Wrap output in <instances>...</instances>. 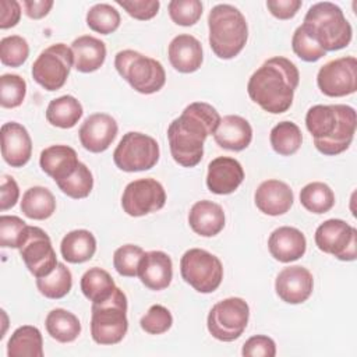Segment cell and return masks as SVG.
Listing matches in <instances>:
<instances>
[{"instance_id": "1", "label": "cell", "mask_w": 357, "mask_h": 357, "mask_svg": "<svg viewBox=\"0 0 357 357\" xmlns=\"http://www.w3.org/2000/svg\"><path fill=\"white\" fill-rule=\"evenodd\" d=\"M220 116L218 110L205 102L190 103L167 128L170 153L184 167L197 166L204 156V142L213 135Z\"/></svg>"}, {"instance_id": "2", "label": "cell", "mask_w": 357, "mask_h": 357, "mask_svg": "<svg viewBox=\"0 0 357 357\" xmlns=\"http://www.w3.org/2000/svg\"><path fill=\"white\" fill-rule=\"evenodd\" d=\"M298 81L300 74L296 64L286 57L275 56L264 61L250 77L247 92L251 100L265 112L280 114L291 106Z\"/></svg>"}, {"instance_id": "3", "label": "cell", "mask_w": 357, "mask_h": 357, "mask_svg": "<svg viewBox=\"0 0 357 357\" xmlns=\"http://www.w3.org/2000/svg\"><path fill=\"white\" fill-rule=\"evenodd\" d=\"M356 110L349 105H315L305 114V127L315 148L328 156L344 152L356 132Z\"/></svg>"}, {"instance_id": "4", "label": "cell", "mask_w": 357, "mask_h": 357, "mask_svg": "<svg viewBox=\"0 0 357 357\" xmlns=\"http://www.w3.org/2000/svg\"><path fill=\"white\" fill-rule=\"evenodd\" d=\"M301 26L325 52L346 47L353 35L351 25L346 20L342 8L331 1H321L311 6Z\"/></svg>"}, {"instance_id": "5", "label": "cell", "mask_w": 357, "mask_h": 357, "mask_svg": "<svg viewBox=\"0 0 357 357\" xmlns=\"http://www.w3.org/2000/svg\"><path fill=\"white\" fill-rule=\"evenodd\" d=\"M209 46L223 60L233 59L245 46L248 26L243 13L230 4L215 6L208 15Z\"/></svg>"}, {"instance_id": "6", "label": "cell", "mask_w": 357, "mask_h": 357, "mask_svg": "<svg viewBox=\"0 0 357 357\" xmlns=\"http://www.w3.org/2000/svg\"><path fill=\"white\" fill-rule=\"evenodd\" d=\"M91 312V336L98 344H116L123 340L128 321L127 297L121 289L114 287L109 298L92 303Z\"/></svg>"}, {"instance_id": "7", "label": "cell", "mask_w": 357, "mask_h": 357, "mask_svg": "<svg viewBox=\"0 0 357 357\" xmlns=\"http://www.w3.org/2000/svg\"><path fill=\"white\" fill-rule=\"evenodd\" d=\"M114 67L131 88L144 95L160 91L166 82V73L160 61L135 50H121L114 57Z\"/></svg>"}, {"instance_id": "8", "label": "cell", "mask_w": 357, "mask_h": 357, "mask_svg": "<svg viewBox=\"0 0 357 357\" xmlns=\"http://www.w3.org/2000/svg\"><path fill=\"white\" fill-rule=\"evenodd\" d=\"M180 272L183 279L199 293L215 291L223 279L220 259L202 248H191L183 254Z\"/></svg>"}, {"instance_id": "9", "label": "cell", "mask_w": 357, "mask_h": 357, "mask_svg": "<svg viewBox=\"0 0 357 357\" xmlns=\"http://www.w3.org/2000/svg\"><path fill=\"white\" fill-rule=\"evenodd\" d=\"M250 307L240 297H229L216 303L206 319L209 333L220 342H233L238 339L247 328Z\"/></svg>"}, {"instance_id": "10", "label": "cell", "mask_w": 357, "mask_h": 357, "mask_svg": "<svg viewBox=\"0 0 357 357\" xmlns=\"http://www.w3.org/2000/svg\"><path fill=\"white\" fill-rule=\"evenodd\" d=\"M116 166L123 172H144L152 169L159 160V145L155 138L130 131L123 135L113 152Z\"/></svg>"}, {"instance_id": "11", "label": "cell", "mask_w": 357, "mask_h": 357, "mask_svg": "<svg viewBox=\"0 0 357 357\" xmlns=\"http://www.w3.org/2000/svg\"><path fill=\"white\" fill-rule=\"evenodd\" d=\"M74 66L71 47L64 43H54L40 52L32 64V78L46 91L60 89Z\"/></svg>"}, {"instance_id": "12", "label": "cell", "mask_w": 357, "mask_h": 357, "mask_svg": "<svg viewBox=\"0 0 357 357\" xmlns=\"http://www.w3.org/2000/svg\"><path fill=\"white\" fill-rule=\"evenodd\" d=\"M314 238L322 252L340 261H354L357 257V230L342 219H328L321 223Z\"/></svg>"}, {"instance_id": "13", "label": "cell", "mask_w": 357, "mask_h": 357, "mask_svg": "<svg viewBox=\"0 0 357 357\" xmlns=\"http://www.w3.org/2000/svg\"><path fill=\"white\" fill-rule=\"evenodd\" d=\"M166 192L163 185L151 177L128 183L121 195L123 211L134 218L156 212L165 206Z\"/></svg>"}, {"instance_id": "14", "label": "cell", "mask_w": 357, "mask_h": 357, "mask_svg": "<svg viewBox=\"0 0 357 357\" xmlns=\"http://www.w3.org/2000/svg\"><path fill=\"white\" fill-rule=\"evenodd\" d=\"M321 92L331 98H340L354 93L357 89V60L344 56L325 63L317 75Z\"/></svg>"}, {"instance_id": "15", "label": "cell", "mask_w": 357, "mask_h": 357, "mask_svg": "<svg viewBox=\"0 0 357 357\" xmlns=\"http://www.w3.org/2000/svg\"><path fill=\"white\" fill-rule=\"evenodd\" d=\"M18 250L25 266L36 279L49 275L59 264L50 237L40 227L29 226L26 238Z\"/></svg>"}, {"instance_id": "16", "label": "cell", "mask_w": 357, "mask_h": 357, "mask_svg": "<svg viewBox=\"0 0 357 357\" xmlns=\"http://www.w3.org/2000/svg\"><path fill=\"white\" fill-rule=\"evenodd\" d=\"M116 120L106 113H93L88 116L79 127L78 137L81 145L93 153L106 151L117 135Z\"/></svg>"}, {"instance_id": "17", "label": "cell", "mask_w": 357, "mask_h": 357, "mask_svg": "<svg viewBox=\"0 0 357 357\" xmlns=\"http://www.w3.org/2000/svg\"><path fill=\"white\" fill-rule=\"evenodd\" d=\"M314 279L311 272L300 265L282 269L275 280V290L279 298L289 304H301L312 293Z\"/></svg>"}, {"instance_id": "18", "label": "cell", "mask_w": 357, "mask_h": 357, "mask_svg": "<svg viewBox=\"0 0 357 357\" xmlns=\"http://www.w3.org/2000/svg\"><path fill=\"white\" fill-rule=\"evenodd\" d=\"M244 180V170L238 160L229 156H219L209 162L206 187L211 192L226 195L234 192Z\"/></svg>"}, {"instance_id": "19", "label": "cell", "mask_w": 357, "mask_h": 357, "mask_svg": "<svg viewBox=\"0 0 357 357\" xmlns=\"http://www.w3.org/2000/svg\"><path fill=\"white\" fill-rule=\"evenodd\" d=\"M32 153V141L26 128L10 121L1 126V156L11 167H22Z\"/></svg>"}, {"instance_id": "20", "label": "cell", "mask_w": 357, "mask_h": 357, "mask_svg": "<svg viewBox=\"0 0 357 357\" xmlns=\"http://www.w3.org/2000/svg\"><path fill=\"white\" fill-rule=\"evenodd\" d=\"M257 208L269 216H279L286 213L294 201L291 188L280 180H265L262 181L254 195Z\"/></svg>"}, {"instance_id": "21", "label": "cell", "mask_w": 357, "mask_h": 357, "mask_svg": "<svg viewBox=\"0 0 357 357\" xmlns=\"http://www.w3.org/2000/svg\"><path fill=\"white\" fill-rule=\"evenodd\" d=\"M138 276L151 290L166 289L173 278L172 258L163 251H148L139 261Z\"/></svg>"}, {"instance_id": "22", "label": "cell", "mask_w": 357, "mask_h": 357, "mask_svg": "<svg viewBox=\"0 0 357 357\" xmlns=\"http://www.w3.org/2000/svg\"><path fill=\"white\" fill-rule=\"evenodd\" d=\"M167 54L174 70L184 74L197 71L204 60L201 42L188 33L174 36L169 45Z\"/></svg>"}, {"instance_id": "23", "label": "cell", "mask_w": 357, "mask_h": 357, "mask_svg": "<svg viewBox=\"0 0 357 357\" xmlns=\"http://www.w3.org/2000/svg\"><path fill=\"white\" fill-rule=\"evenodd\" d=\"M271 255L280 262H291L301 258L307 248L305 236L296 227L282 226L275 229L268 240Z\"/></svg>"}, {"instance_id": "24", "label": "cell", "mask_w": 357, "mask_h": 357, "mask_svg": "<svg viewBox=\"0 0 357 357\" xmlns=\"http://www.w3.org/2000/svg\"><path fill=\"white\" fill-rule=\"evenodd\" d=\"M213 138L220 148L238 152L251 144L252 128L244 117L229 114L220 119L213 132Z\"/></svg>"}, {"instance_id": "25", "label": "cell", "mask_w": 357, "mask_h": 357, "mask_svg": "<svg viewBox=\"0 0 357 357\" xmlns=\"http://www.w3.org/2000/svg\"><path fill=\"white\" fill-rule=\"evenodd\" d=\"M77 152L68 145H52L40 152V169L56 183L71 176L78 167Z\"/></svg>"}, {"instance_id": "26", "label": "cell", "mask_w": 357, "mask_h": 357, "mask_svg": "<svg viewBox=\"0 0 357 357\" xmlns=\"http://www.w3.org/2000/svg\"><path fill=\"white\" fill-rule=\"evenodd\" d=\"M188 223L194 233L202 237H213L225 227V212L219 204L202 199L191 206Z\"/></svg>"}, {"instance_id": "27", "label": "cell", "mask_w": 357, "mask_h": 357, "mask_svg": "<svg viewBox=\"0 0 357 357\" xmlns=\"http://www.w3.org/2000/svg\"><path fill=\"white\" fill-rule=\"evenodd\" d=\"M74 68L79 73H92L100 68L106 59V45L100 39L84 35L71 43Z\"/></svg>"}, {"instance_id": "28", "label": "cell", "mask_w": 357, "mask_h": 357, "mask_svg": "<svg viewBox=\"0 0 357 357\" xmlns=\"http://www.w3.org/2000/svg\"><path fill=\"white\" fill-rule=\"evenodd\" d=\"M96 251L95 236L85 229H78L67 233L60 244L63 258L70 264H82L89 261Z\"/></svg>"}, {"instance_id": "29", "label": "cell", "mask_w": 357, "mask_h": 357, "mask_svg": "<svg viewBox=\"0 0 357 357\" xmlns=\"http://www.w3.org/2000/svg\"><path fill=\"white\" fill-rule=\"evenodd\" d=\"M8 357H42L43 356V340L42 333L36 326L22 325L17 328L8 343Z\"/></svg>"}, {"instance_id": "30", "label": "cell", "mask_w": 357, "mask_h": 357, "mask_svg": "<svg viewBox=\"0 0 357 357\" xmlns=\"http://www.w3.org/2000/svg\"><path fill=\"white\" fill-rule=\"evenodd\" d=\"M21 211L29 219L45 220L56 211L54 195L46 187H31L22 195Z\"/></svg>"}, {"instance_id": "31", "label": "cell", "mask_w": 357, "mask_h": 357, "mask_svg": "<svg viewBox=\"0 0 357 357\" xmlns=\"http://www.w3.org/2000/svg\"><path fill=\"white\" fill-rule=\"evenodd\" d=\"M82 106L71 95H63L50 100L46 109V120L59 128H71L82 117Z\"/></svg>"}, {"instance_id": "32", "label": "cell", "mask_w": 357, "mask_h": 357, "mask_svg": "<svg viewBox=\"0 0 357 357\" xmlns=\"http://www.w3.org/2000/svg\"><path fill=\"white\" fill-rule=\"evenodd\" d=\"M47 333L60 343L74 342L81 333V322L77 315L64 310H52L45 321Z\"/></svg>"}, {"instance_id": "33", "label": "cell", "mask_w": 357, "mask_h": 357, "mask_svg": "<svg viewBox=\"0 0 357 357\" xmlns=\"http://www.w3.org/2000/svg\"><path fill=\"white\" fill-rule=\"evenodd\" d=\"M81 291L92 303H99L109 298L116 287L110 273L102 268L93 266L81 278Z\"/></svg>"}, {"instance_id": "34", "label": "cell", "mask_w": 357, "mask_h": 357, "mask_svg": "<svg viewBox=\"0 0 357 357\" xmlns=\"http://www.w3.org/2000/svg\"><path fill=\"white\" fill-rule=\"evenodd\" d=\"M73 286V275L70 269L59 262L56 268L46 276L36 279V287L39 293L47 298H63L67 296Z\"/></svg>"}, {"instance_id": "35", "label": "cell", "mask_w": 357, "mask_h": 357, "mask_svg": "<svg viewBox=\"0 0 357 357\" xmlns=\"http://www.w3.org/2000/svg\"><path fill=\"white\" fill-rule=\"evenodd\" d=\"M269 141L276 153L290 156L301 146L303 134L296 123L280 121L271 130Z\"/></svg>"}, {"instance_id": "36", "label": "cell", "mask_w": 357, "mask_h": 357, "mask_svg": "<svg viewBox=\"0 0 357 357\" xmlns=\"http://www.w3.org/2000/svg\"><path fill=\"white\" fill-rule=\"evenodd\" d=\"M301 205L312 213L329 212L335 205V194L331 187L321 181H312L300 191Z\"/></svg>"}, {"instance_id": "37", "label": "cell", "mask_w": 357, "mask_h": 357, "mask_svg": "<svg viewBox=\"0 0 357 357\" xmlns=\"http://www.w3.org/2000/svg\"><path fill=\"white\" fill-rule=\"evenodd\" d=\"M86 25L102 35L114 32L120 25L119 11L106 3L95 4L86 13Z\"/></svg>"}, {"instance_id": "38", "label": "cell", "mask_w": 357, "mask_h": 357, "mask_svg": "<svg viewBox=\"0 0 357 357\" xmlns=\"http://www.w3.org/2000/svg\"><path fill=\"white\" fill-rule=\"evenodd\" d=\"M57 187L70 198L81 199L91 194L93 187V177L91 170L82 162L78 163L75 172L64 180L56 183Z\"/></svg>"}, {"instance_id": "39", "label": "cell", "mask_w": 357, "mask_h": 357, "mask_svg": "<svg viewBox=\"0 0 357 357\" xmlns=\"http://www.w3.org/2000/svg\"><path fill=\"white\" fill-rule=\"evenodd\" d=\"M29 226L18 216H0V245L4 248H20L26 238Z\"/></svg>"}, {"instance_id": "40", "label": "cell", "mask_w": 357, "mask_h": 357, "mask_svg": "<svg viewBox=\"0 0 357 357\" xmlns=\"http://www.w3.org/2000/svg\"><path fill=\"white\" fill-rule=\"evenodd\" d=\"M26 93V82L17 74H3L0 77V105L6 109L18 107Z\"/></svg>"}, {"instance_id": "41", "label": "cell", "mask_w": 357, "mask_h": 357, "mask_svg": "<svg viewBox=\"0 0 357 357\" xmlns=\"http://www.w3.org/2000/svg\"><path fill=\"white\" fill-rule=\"evenodd\" d=\"M29 56L28 42L20 35H10L0 40V60L4 66L20 67Z\"/></svg>"}, {"instance_id": "42", "label": "cell", "mask_w": 357, "mask_h": 357, "mask_svg": "<svg viewBox=\"0 0 357 357\" xmlns=\"http://www.w3.org/2000/svg\"><path fill=\"white\" fill-rule=\"evenodd\" d=\"M145 251L139 245L126 244L119 247L113 254V265L119 275L134 278L138 275V265Z\"/></svg>"}, {"instance_id": "43", "label": "cell", "mask_w": 357, "mask_h": 357, "mask_svg": "<svg viewBox=\"0 0 357 357\" xmlns=\"http://www.w3.org/2000/svg\"><path fill=\"white\" fill-rule=\"evenodd\" d=\"M172 21L181 26H191L202 15V3L199 0H172L167 6Z\"/></svg>"}, {"instance_id": "44", "label": "cell", "mask_w": 357, "mask_h": 357, "mask_svg": "<svg viewBox=\"0 0 357 357\" xmlns=\"http://www.w3.org/2000/svg\"><path fill=\"white\" fill-rule=\"evenodd\" d=\"M291 47L293 52L304 61L314 63L318 61L321 57L326 54V52L304 31V28L300 25L291 38Z\"/></svg>"}, {"instance_id": "45", "label": "cell", "mask_w": 357, "mask_h": 357, "mask_svg": "<svg viewBox=\"0 0 357 357\" xmlns=\"http://www.w3.org/2000/svg\"><path fill=\"white\" fill-rule=\"evenodd\" d=\"M172 324H173V317L170 311L160 304L152 305L139 321L141 328L151 335H160L167 332Z\"/></svg>"}, {"instance_id": "46", "label": "cell", "mask_w": 357, "mask_h": 357, "mask_svg": "<svg viewBox=\"0 0 357 357\" xmlns=\"http://www.w3.org/2000/svg\"><path fill=\"white\" fill-rule=\"evenodd\" d=\"M116 3L121 6L128 15L141 21L153 18L160 7L158 0H116Z\"/></svg>"}, {"instance_id": "47", "label": "cell", "mask_w": 357, "mask_h": 357, "mask_svg": "<svg viewBox=\"0 0 357 357\" xmlns=\"http://www.w3.org/2000/svg\"><path fill=\"white\" fill-rule=\"evenodd\" d=\"M241 354L245 357H273L276 354V344L269 336L255 335L245 340Z\"/></svg>"}, {"instance_id": "48", "label": "cell", "mask_w": 357, "mask_h": 357, "mask_svg": "<svg viewBox=\"0 0 357 357\" xmlns=\"http://www.w3.org/2000/svg\"><path fill=\"white\" fill-rule=\"evenodd\" d=\"M20 197V188L17 181L8 176L4 174L0 180V209L7 211L13 208Z\"/></svg>"}, {"instance_id": "49", "label": "cell", "mask_w": 357, "mask_h": 357, "mask_svg": "<svg viewBox=\"0 0 357 357\" xmlns=\"http://www.w3.org/2000/svg\"><path fill=\"white\" fill-rule=\"evenodd\" d=\"M300 0H268L266 7L269 13L279 20L293 18L301 7Z\"/></svg>"}, {"instance_id": "50", "label": "cell", "mask_w": 357, "mask_h": 357, "mask_svg": "<svg viewBox=\"0 0 357 357\" xmlns=\"http://www.w3.org/2000/svg\"><path fill=\"white\" fill-rule=\"evenodd\" d=\"M21 6L15 0H0V28L7 29L18 24Z\"/></svg>"}, {"instance_id": "51", "label": "cell", "mask_w": 357, "mask_h": 357, "mask_svg": "<svg viewBox=\"0 0 357 357\" xmlns=\"http://www.w3.org/2000/svg\"><path fill=\"white\" fill-rule=\"evenodd\" d=\"M25 14L32 20H40L49 14L53 7V0H24Z\"/></svg>"}]
</instances>
